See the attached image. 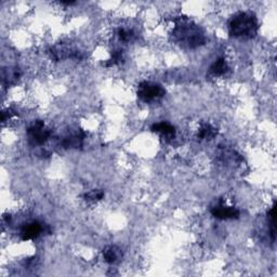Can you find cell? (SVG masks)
Returning a JSON list of instances; mask_svg holds the SVG:
<instances>
[{
    "mask_svg": "<svg viewBox=\"0 0 277 277\" xmlns=\"http://www.w3.org/2000/svg\"><path fill=\"white\" fill-rule=\"evenodd\" d=\"M173 40L190 49L198 48L206 42L205 34L197 26L186 19H179L172 32Z\"/></svg>",
    "mask_w": 277,
    "mask_h": 277,
    "instance_id": "6da1fadb",
    "label": "cell"
},
{
    "mask_svg": "<svg viewBox=\"0 0 277 277\" xmlns=\"http://www.w3.org/2000/svg\"><path fill=\"white\" fill-rule=\"evenodd\" d=\"M259 23L256 15L251 12H238L229 23L230 35L235 38L250 39L258 34Z\"/></svg>",
    "mask_w": 277,
    "mask_h": 277,
    "instance_id": "7a4b0ae2",
    "label": "cell"
},
{
    "mask_svg": "<svg viewBox=\"0 0 277 277\" xmlns=\"http://www.w3.org/2000/svg\"><path fill=\"white\" fill-rule=\"evenodd\" d=\"M137 93L139 99L144 103H152L165 97L166 90L159 83L142 81L138 86Z\"/></svg>",
    "mask_w": 277,
    "mask_h": 277,
    "instance_id": "3957f363",
    "label": "cell"
},
{
    "mask_svg": "<svg viewBox=\"0 0 277 277\" xmlns=\"http://www.w3.org/2000/svg\"><path fill=\"white\" fill-rule=\"evenodd\" d=\"M52 135V130L49 129L42 120L34 121L27 129L28 142L33 146L43 145L50 140Z\"/></svg>",
    "mask_w": 277,
    "mask_h": 277,
    "instance_id": "277c9868",
    "label": "cell"
},
{
    "mask_svg": "<svg viewBox=\"0 0 277 277\" xmlns=\"http://www.w3.org/2000/svg\"><path fill=\"white\" fill-rule=\"evenodd\" d=\"M49 54L51 59H53L54 61L69 59L81 60L83 58L82 52L70 43H59L56 46H53L49 50Z\"/></svg>",
    "mask_w": 277,
    "mask_h": 277,
    "instance_id": "5b68a950",
    "label": "cell"
},
{
    "mask_svg": "<svg viewBox=\"0 0 277 277\" xmlns=\"http://www.w3.org/2000/svg\"><path fill=\"white\" fill-rule=\"evenodd\" d=\"M211 214L214 218L219 220H233L238 219L240 216V212L238 209L227 206L224 205L222 201H220L216 206L212 207Z\"/></svg>",
    "mask_w": 277,
    "mask_h": 277,
    "instance_id": "8992f818",
    "label": "cell"
},
{
    "mask_svg": "<svg viewBox=\"0 0 277 277\" xmlns=\"http://www.w3.org/2000/svg\"><path fill=\"white\" fill-rule=\"evenodd\" d=\"M44 232H48L46 227L40 222L33 221L23 225L21 229V238L22 240H32L40 236Z\"/></svg>",
    "mask_w": 277,
    "mask_h": 277,
    "instance_id": "52a82bcc",
    "label": "cell"
},
{
    "mask_svg": "<svg viewBox=\"0 0 277 277\" xmlns=\"http://www.w3.org/2000/svg\"><path fill=\"white\" fill-rule=\"evenodd\" d=\"M86 137L84 132H82L81 130H77L76 132H72L69 135L63 138L61 142V145L63 146L64 149H80L83 144V139Z\"/></svg>",
    "mask_w": 277,
    "mask_h": 277,
    "instance_id": "ba28073f",
    "label": "cell"
},
{
    "mask_svg": "<svg viewBox=\"0 0 277 277\" xmlns=\"http://www.w3.org/2000/svg\"><path fill=\"white\" fill-rule=\"evenodd\" d=\"M151 130L153 132L160 134L161 137L165 138L166 140H172L176 138V128L166 121L154 123V125L151 127Z\"/></svg>",
    "mask_w": 277,
    "mask_h": 277,
    "instance_id": "9c48e42d",
    "label": "cell"
},
{
    "mask_svg": "<svg viewBox=\"0 0 277 277\" xmlns=\"http://www.w3.org/2000/svg\"><path fill=\"white\" fill-rule=\"evenodd\" d=\"M21 77V71L19 67H7L2 70V83L4 86H12V84L18 82Z\"/></svg>",
    "mask_w": 277,
    "mask_h": 277,
    "instance_id": "30bf717a",
    "label": "cell"
},
{
    "mask_svg": "<svg viewBox=\"0 0 277 277\" xmlns=\"http://www.w3.org/2000/svg\"><path fill=\"white\" fill-rule=\"evenodd\" d=\"M230 71V66L224 58H219L212 63L209 69V75L212 77H220L227 74Z\"/></svg>",
    "mask_w": 277,
    "mask_h": 277,
    "instance_id": "8fae6325",
    "label": "cell"
},
{
    "mask_svg": "<svg viewBox=\"0 0 277 277\" xmlns=\"http://www.w3.org/2000/svg\"><path fill=\"white\" fill-rule=\"evenodd\" d=\"M103 257L107 263L114 264L117 263L122 258V251L120 248L117 246H109L104 249Z\"/></svg>",
    "mask_w": 277,
    "mask_h": 277,
    "instance_id": "7c38bea8",
    "label": "cell"
},
{
    "mask_svg": "<svg viewBox=\"0 0 277 277\" xmlns=\"http://www.w3.org/2000/svg\"><path fill=\"white\" fill-rule=\"evenodd\" d=\"M218 130L213 126L209 125V123H203V125L199 128L198 133H197V138L199 140H207L210 141L217 137Z\"/></svg>",
    "mask_w": 277,
    "mask_h": 277,
    "instance_id": "4fadbf2b",
    "label": "cell"
},
{
    "mask_svg": "<svg viewBox=\"0 0 277 277\" xmlns=\"http://www.w3.org/2000/svg\"><path fill=\"white\" fill-rule=\"evenodd\" d=\"M123 62V53L121 50H114L112 52V56L110 60H107L103 64L105 67H112L115 65H119Z\"/></svg>",
    "mask_w": 277,
    "mask_h": 277,
    "instance_id": "5bb4252c",
    "label": "cell"
},
{
    "mask_svg": "<svg viewBox=\"0 0 277 277\" xmlns=\"http://www.w3.org/2000/svg\"><path fill=\"white\" fill-rule=\"evenodd\" d=\"M104 197V192L100 190H92L88 192L83 195V199L89 202H97L101 199H103Z\"/></svg>",
    "mask_w": 277,
    "mask_h": 277,
    "instance_id": "9a60e30c",
    "label": "cell"
},
{
    "mask_svg": "<svg viewBox=\"0 0 277 277\" xmlns=\"http://www.w3.org/2000/svg\"><path fill=\"white\" fill-rule=\"evenodd\" d=\"M117 36L122 42L132 41L135 37L134 32L132 30H128V28H119L117 31Z\"/></svg>",
    "mask_w": 277,
    "mask_h": 277,
    "instance_id": "2e32d148",
    "label": "cell"
},
{
    "mask_svg": "<svg viewBox=\"0 0 277 277\" xmlns=\"http://www.w3.org/2000/svg\"><path fill=\"white\" fill-rule=\"evenodd\" d=\"M275 203L273 207L270 209L268 212V219L270 221V228H271V235H272V239L275 240Z\"/></svg>",
    "mask_w": 277,
    "mask_h": 277,
    "instance_id": "e0dca14e",
    "label": "cell"
},
{
    "mask_svg": "<svg viewBox=\"0 0 277 277\" xmlns=\"http://www.w3.org/2000/svg\"><path fill=\"white\" fill-rule=\"evenodd\" d=\"M16 114V113L13 111V110H7V111H3L2 112V118H1V120L2 122H5L7 121L9 118H11L12 116H14Z\"/></svg>",
    "mask_w": 277,
    "mask_h": 277,
    "instance_id": "ac0fdd59",
    "label": "cell"
}]
</instances>
